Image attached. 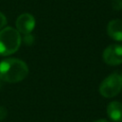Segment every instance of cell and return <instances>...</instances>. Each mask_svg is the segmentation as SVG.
Returning <instances> with one entry per match:
<instances>
[{
  "label": "cell",
  "mask_w": 122,
  "mask_h": 122,
  "mask_svg": "<svg viewBox=\"0 0 122 122\" xmlns=\"http://www.w3.org/2000/svg\"><path fill=\"white\" fill-rule=\"evenodd\" d=\"M29 74L28 65L19 58H6L0 62V79L7 83H17Z\"/></svg>",
  "instance_id": "1"
},
{
  "label": "cell",
  "mask_w": 122,
  "mask_h": 122,
  "mask_svg": "<svg viewBox=\"0 0 122 122\" xmlns=\"http://www.w3.org/2000/svg\"><path fill=\"white\" fill-rule=\"evenodd\" d=\"M22 37L16 29L6 27L0 30V55L8 56L16 52L21 45Z\"/></svg>",
  "instance_id": "2"
},
{
  "label": "cell",
  "mask_w": 122,
  "mask_h": 122,
  "mask_svg": "<svg viewBox=\"0 0 122 122\" xmlns=\"http://www.w3.org/2000/svg\"><path fill=\"white\" fill-rule=\"evenodd\" d=\"M122 90V76L117 72H112L103 79L99 85V93L106 98L116 96Z\"/></svg>",
  "instance_id": "3"
},
{
  "label": "cell",
  "mask_w": 122,
  "mask_h": 122,
  "mask_svg": "<svg viewBox=\"0 0 122 122\" xmlns=\"http://www.w3.org/2000/svg\"><path fill=\"white\" fill-rule=\"evenodd\" d=\"M103 61L110 66H118L122 64V45H109L102 53Z\"/></svg>",
  "instance_id": "4"
},
{
  "label": "cell",
  "mask_w": 122,
  "mask_h": 122,
  "mask_svg": "<svg viewBox=\"0 0 122 122\" xmlns=\"http://www.w3.org/2000/svg\"><path fill=\"white\" fill-rule=\"evenodd\" d=\"M15 26L19 33L29 34L35 28V19L30 13H22L17 17Z\"/></svg>",
  "instance_id": "5"
},
{
  "label": "cell",
  "mask_w": 122,
  "mask_h": 122,
  "mask_svg": "<svg viewBox=\"0 0 122 122\" xmlns=\"http://www.w3.org/2000/svg\"><path fill=\"white\" fill-rule=\"evenodd\" d=\"M107 33L112 39L115 41H122V20H111L107 25Z\"/></svg>",
  "instance_id": "6"
},
{
  "label": "cell",
  "mask_w": 122,
  "mask_h": 122,
  "mask_svg": "<svg viewBox=\"0 0 122 122\" xmlns=\"http://www.w3.org/2000/svg\"><path fill=\"white\" fill-rule=\"evenodd\" d=\"M107 114L113 122H122V103L111 101L107 106Z\"/></svg>",
  "instance_id": "7"
},
{
  "label": "cell",
  "mask_w": 122,
  "mask_h": 122,
  "mask_svg": "<svg viewBox=\"0 0 122 122\" xmlns=\"http://www.w3.org/2000/svg\"><path fill=\"white\" fill-rule=\"evenodd\" d=\"M22 40H23V42H24L26 45L30 46V45H32V43L34 42V36H33L31 33L25 34L24 37L22 38Z\"/></svg>",
  "instance_id": "8"
},
{
  "label": "cell",
  "mask_w": 122,
  "mask_h": 122,
  "mask_svg": "<svg viewBox=\"0 0 122 122\" xmlns=\"http://www.w3.org/2000/svg\"><path fill=\"white\" fill-rule=\"evenodd\" d=\"M112 7L114 10H120L122 9V0H113L112 3Z\"/></svg>",
  "instance_id": "9"
},
{
  "label": "cell",
  "mask_w": 122,
  "mask_h": 122,
  "mask_svg": "<svg viewBox=\"0 0 122 122\" xmlns=\"http://www.w3.org/2000/svg\"><path fill=\"white\" fill-rule=\"evenodd\" d=\"M8 115V110L4 106H0V121L4 120Z\"/></svg>",
  "instance_id": "10"
},
{
  "label": "cell",
  "mask_w": 122,
  "mask_h": 122,
  "mask_svg": "<svg viewBox=\"0 0 122 122\" xmlns=\"http://www.w3.org/2000/svg\"><path fill=\"white\" fill-rule=\"evenodd\" d=\"M7 24V17L0 11V30H2Z\"/></svg>",
  "instance_id": "11"
},
{
  "label": "cell",
  "mask_w": 122,
  "mask_h": 122,
  "mask_svg": "<svg viewBox=\"0 0 122 122\" xmlns=\"http://www.w3.org/2000/svg\"><path fill=\"white\" fill-rule=\"evenodd\" d=\"M94 122H110V121L109 120H106V119H98V120H96Z\"/></svg>",
  "instance_id": "12"
}]
</instances>
